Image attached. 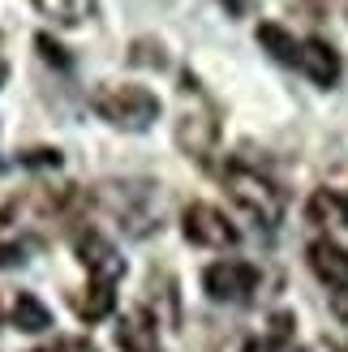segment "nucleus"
Masks as SVG:
<instances>
[{"instance_id":"nucleus-1","label":"nucleus","mask_w":348,"mask_h":352,"mask_svg":"<svg viewBox=\"0 0 348 352\" xmlns=\"http://www.w3.org/2000/svg\"><path fill=\"white\" fill-rule=\"evenodd\" d=\"M224 189H228V198L263 228H275L284 219V189L275 181H267L263 172H254L246 164H228L224 168Z\"/></svg>"},{"instance_id":"nucleus-2","label":"nucleus","mask_w":348,"mask_h":352,"mask_svg":"<svg viewBox=\"0 0 348 352\" xmlns=\"http://www.w3.org/2000/svg\"><path fill=\"white\" fill-rule=\"evenodd\" d=\"M91 108L108 120V125L125 129V133H142L155 125L160 116V99H155L146 86H133V82H120V86H99L91 95Z\"/></svg>"},{"instance_id":"nucleus-3","label":"nucleus","mask_w":348,"mask_h":352,"mask_svg":"<svg viewBox=\"0 0 348 352\" xmlns=\"http://www.w3.org/2000/svg\"><path fill=\"white\" fill-rule=\"evenodd\" d=\"M202 288L211 301H224V305H241V301H250L254 288H258V267L254 262H215V267H206L202 271Z\"/></svg>"},{"instance_id":"nucleus-4","label":"nucleus","mask_w":348,"mask_h":352,"mask_svg":"<svg viewBox=\"0 0 348 352\" xmlns=\"http://www.w3.org/2000/svg\"><path fill=\"white\" fill-rule=\"evenodd\" d=\"M185 241H194V245H206V250H228V245L241 241V232L224 219V210L215 206H206V202H194V206H185Z\"/></svg>"},{"instance_id":"nucleus-5","label":"nucleus","mask_w":348,"mask_h":352,"mask_svg":"<svg viewBox=\"0 0 348 352\" xmlns=\"http://www.w3.org/2000/svg\"><path fill=\"white\" fill-rule=\"evenodd\" d=\"M78 258H82V267L91 271L99 284H112V279L125 275V262H120V254H116V250H112V245L103 241L99 232L78 236Z\"/></svg>"},{"instance_id":"nucleus-6","label":"nucleus","mask_w":348,"mask_h":352,"mask_svg":"<svg viewBox=\"0 0 348 352\" xmlns=\"http://www.w3.org/2000/svg\"><path fill=\"white\" fill-rule=\"evenodd\" d=\"M177 142H181L185 155H194V160H206V155H211V142H215V112H211V103H202L198 112L181 116Z\"/></svg>"},{"instance_id":"nucleus-7","label":"nucleus","mask_w":348,"mask_h":352,"mask_svg":"<svg viewBox=\"0 0 348 352\" xmlns=\"http://www.w3.org/2000/svg\"><path fill=\"white\" fill-rule=\"evenodd\" d=\"M309 271H314L327 288L344 292L348 288V250L336 241H314L309 245Z\"/></svg>"},{"instance_id":"nucleus-8","label":"nucleus","mask_w":348,"mask_h":352,"mask_svg":"<svg viewBox=\"0 0 348 352\" xmlns=\"http://www.w3.org/2000/svg\"><path fill=\"white\" fill-rule=\"evenodd\" d=\"M301 69L314 86H336L340 82V52L327 39H305L301 43Z\"/></svg>"},{"instance_id":"nucleus-9","label":"nucleus","mask_w":348,"mask_h":352,"mask_svg":"<svg viewBox=\"0 0 348 352\" xmlns=\"http://www.w3.org/2000/svg\"><path fill=\"white\" fill-rule=\"evenodd\" d=\"M120 352H160V336H155V318L146 309H129L116 327Z\"/></svg>"},{"instance_id":"nucleus-10","label":"nucleus","mask_w":348,"mask_h":352,"mask_svg":"<svg viewBox=\"0 0 348 352\" xmlns=\"http://www.w3.org/2000/svg\"><path fill=\"white\" fill-rule=\"evenodd\" d=\"M305 215H309V223H323V228H336V223L348 228V202L336 189H318L314 198L305 202Z\"/></svg>"},{"instance_id":"nucleus-11","label":"nucleus","mask_w":348,"mask_h":352,"mask_svg":"<svg viewBox=\"0 0 348 352\" xmlns=\"http://www.w3.org/2000/svg\"><path fill=\"white\" fill-rule=\"evenodd\" d=\"M13 327L26 331V336H39V331L52 327V309L34 292H17V301H13Z\"/></svg>"},{"instance_id":"nucleus-12","label":"nucleus","mask_w":348,"mask_h":352,"mask_svg":"<svg viewBox=\"0 0 348 352\" xmlns=\"http://www.w3.org/2000/svg\"><path fill=\"white\" fill-rule=\"evenodd\" d=\"M258 43H263L267 52L280 65H301V43L292 39V34L284 30V26H275V22H263L258 26Z\"/></svg>"},{"instance_id":"nucleus-13","label":"nucleus","mask_w":348,"mask_h":352,"mask_svg":"<svg viewBox=\"0 0 348 352\" xmlns=\"http://www.w3.org/2000/svg\"><path fill=\"white\" fill-rule=\"evenodd\" d=\"M112 305H116V296H112V284H95L86 288V296H78V314L86 322H99V318H108L112 314Z\"/></svg>"},{"instance_id":"nucleus-14","label":"nucleus","mask_w":348,"mask_h":352,"mask_svg":"<svg viewBox=\"0 0 348 352\" xmlns=\"http://www.w3.org/2000/svg\"><path fill=\"white\" fill-rule=\"evenodd\" d=\"M47 17H56L61 26H74L78 17H82V9H78V0H34Z\"/></svg>"},{"instance_id":"nucleus-15","label":"nucleus","mask_w":348,"mask_h":352,"mask_svg":"<svg viewBox=\"0 0 348 352\" xmlns=\"http://www.w3.org/2000/svg\"><path fill=\"white\" fill-rule=\"evenodd\" d=\"M34 47L43 52V60L47 65H56V69H69V56H65V47L52 39V34H34Z\"/></svg>"},{"instance_id":"nucleus-16","label":"nucleus","mask_w":348,"mask_h":352,"mask_svg":"<svg viewBox=\"0 0 348 352\" xmlns=\"http://www.w3.org/2000/svg\"><path fill=\"white\" fill-rule=\"evenodd\" d=\"M17 164H26V168H61V155H56V151H47V146H39V151L17 155Z\"/></svg>"},{"instance_id":"nucleus-17","label":"nucleus","mask_w":348,"mask_h":352,"mask_svg":"<svg viewBox=\"0 0 348 352\" xmlns=\"http://www.w3.org/2000/svg\"><path fill=\"white\" fill-rule=\"evenodd\" d=\"M34 352H95V348L82 344V340H61V344H52V348H34Z\"/></svg>"},{"instance_id":"nucleus-18","label":"nucleus","mask_w":348,"mask_h":352,"mask_svg":"<svg viewBox=\"0 0 348 352\" xmlns=\"http://www.w3.org/2000/svg\"><path fill=\"white\" fill-rule=\"evenodd\" d=\"M13 262H22V250L17 245H0V267H13Z\"/></svg>"},{"instance_id":"nucleus-19","label":"nucleus","mask_w":348,"mask_h":352,"mask_svg":"<svg viewBox=\"0 0 348 352\" xmlns=\"http://www.w3.org/2000/svg\"><path fill=\"white\" fill-rule=\"evenodd\" d=\"M241 352H275V348H271L267 340H250V344H246V348H241Z\"/></svg>"},{"instance_id":"nucleus-20","label":"nucleus","mask_w":348,"mask_h":352,"mask_svg":"<svg viewBox=\"0 0 348 352\" xmlns=\"http://www.w3.org/2000/svg\"><path fill=\"white\" fill-rule=\"evenodd\" d=\"M224 5H228V13H237V17L246 13V0H224Z\"/></svg>"},{"instance_id":"nucleus-21","label":"nucleus","mask_w":348,"mask_h":352,"mask_svg":"<svg viewBox=\"0 0 348 352\" xmlns=\"http://www.w3.org/2000/svg\"><path fill=\"white\" fill-rule=\"evenodd\" d=\"M0 82H5V65H0Z\"/></svg>"},{"instance_id":"nucleus-22","label":"nucleus","mask_w":348,"mask_h":352,"mask_svg":"<svg viewBox=\"0 0 348 352\" xmlns=\"http://www.w3.org/2000/svg\"><path fill=\"white\" fill-rule=\"evenodd\" d=\"M340 352H348V344H344V348H340Z\"/></svg>"},{"instance_id":"nucleus-23","label":"nucleus","mask_w":348,"mask_h":352,"mask_svg":"<svg viewBox=\"0 0 348 352\" xmlns=\"http://www.w3.org/2000/svg\"><path fill=\"white\" fill-rule=\"evenodd\" d=\"M344 202H348V193H344Z\"/></svg>"}]
</instances>
